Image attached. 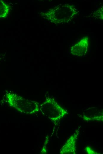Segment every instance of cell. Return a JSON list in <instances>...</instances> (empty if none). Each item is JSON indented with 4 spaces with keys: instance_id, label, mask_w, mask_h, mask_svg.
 Here are the masks:
<instances>
[{
    "instance_id": "1",
    "label": "cell",
    "mask_w": 103,
    "mask_h": 154,
    "mask_svg": "<svg viewBox=\"0 0 103 154\" xmlns=\"http://www.w3.org/2000/svg\"><path fill=\"white\" fill-rule=\"evenodd\" d=\"M7 97L10 106L19 110L33 113L39 110L38 103L36 102L25 99L14 94L9 93Z\"/></svg>"
},
{
    "instance_id": "2",
    "label": "cell",
    "mask_w": 103,
    "mask_h": 154,
    "mask_svg": "<svg viewBox=\"0 0 103 154\" xmlns=\"http://www.w3.org/2000/svg\"><path fill=\"white\" fill-rule=\"evenodd\" d=\"M40 110L44 115L54 121H59L67 113L66 110L51 98L46 99L41 105Z\"/></svg>"
},
{
    "instance_id": "3",
    "label": "cell",
    "mask_w": 103,
    "mask_h": 154,
    "mask_svg": "<svg viewBox=\"0 0 103 154\" xmlns=\"http://www.w3.org/2000/svg\"><path fill=\"white\" fill-rule=\"evenodd\" d=\"M89 46L88 38H84L71 48V52L75 56H83L87 53Z\"/></svg>"
},
{
    "instance_id": "4",
    "label": "cell",
    "mask_w": 103,
    "mask_h": 154,
    "mask_svg": "<svg viewBox=\"0 0 103 154\" xmlns=\"http://www.w3.org/2000/svg\"><path fill=\"white\" fill-rule=\"evenodd\" d=\"M78 132L77 131L68 139L61 149V154H75V140L78 134Z\"/></svg>"
},
{
    "instance_id": "5",
    "label": "cell",
    "mask_w": 103,
    "mask_h": 154,
    "mask_svg": "<svg viewBox=\"0 0 103 154\" xmlns=\"http://www.w3.org/2000/svg\"><path fill=\"white\" fill-rule=\"evenodd\" d=\"M10 9L9 5L5 2L0 0V18L5 17Z\"/></svg>"
},
{
    "instance_id": "6",
    "label": "cell",
    "mask_w": 103,
    "mask_h": 154,
    "mask_svg": "<svg viewBox=\"0 0 103 154\" xmlns=\"http://www.w3.org/2000/svg\"><path fill=\"white\" fill-rule=\"evenodd\" d=\"M86 151L88 154H97V153L93 150L92 149L89 147H87L86 148Z\"/></svg>"
}]
</instances>
